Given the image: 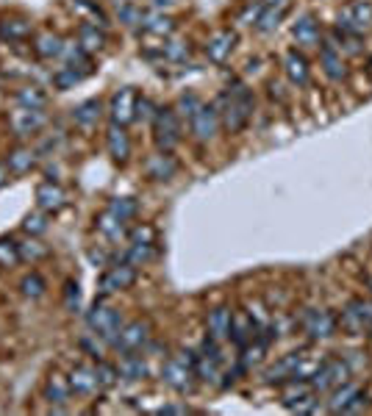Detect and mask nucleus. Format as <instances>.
I'll return each instance as SVG.
<instances>
[{
    "mask_svg": "<svg viewBox=\"0 0 372 416\" xmlns=\"http://www.w3.org/2000/svg\"><path fill=\"white\" fill-rule=\"evenodd\" d=\"M253 105H255L253 92H250L244 83H233V86H230L228 92H222L219 100H217L219 122H222L230 133H239V130L247 125V119H250V114H253Z\"/></svg>",
    "mask_w": 372,
    "mask_h": 416,
    "instance_id": "1",
    "label": "nucleus"
},
{
    "mask_svg": "<svg viewBox=\"0 0 372 416\" xmlns=\"http://www.w3.org/2000/svg\"><path fill=\"white\" fill-rule=\"evenodd\" d=\"M122 313L117 311V308H111V305H105V297H97L94 300V305L89 308V313H86V327L89 330H94L103 341H105V347H114V341H117V336H119V327H122Z\"/></svg>",
    "mask_w": 372,
    "mask_h": 416,
    "instance_id": "2",
    "label": "nucleus"
},
{
    "mask_svg": "<svg viewBox=\"0 0 372 416\" xmlns=\"http://www.w3.org/2000/svg\"><path fill=\"white\" fill-rule=\"evenodd\" d=\"M161 380H164L172 391H178V394L192 391V385H194V380H197V374H194V352H192V349H183V352L172 355V358H167V363H164V369H161Z\"/></svg>",
    "mask_w": 372,
    "mask_h": 416,
    "instance_id": "3",
    "label": "nucleus"
},
{
    "mask_svg": "<svg viewBox=\"0 0 372 416\" xmlns=\"http://www.w3.org/2000/svg\"><path fill=\"white\" fill-rule=\"evenodd\" d=\"M153 133H155V147L169 153L180 141V116L175 108H158L153 119Z\"/></svg>",
    "mask_w": 372,
    "mask_h": 416,
    "instance_id": "4",
    "label": "nucleus"
},
{
    "mask_svg": "<svg viewBox=\"0 0 372 416\" xmlns=\"http://www.w3.org/2000/svg\"><path fill=\"white\" fill-rule=\"evenodd\" d=\"M153 252H155V230H153L150 225H142V227H136V230L130 233L122 258L139 269V266H144V263L153 258Z\"/></svg>",
    "mask_w": 372,
    "mask_h": 416,
    "instance_id": "5",
    "label": "nucleus"
},
{
    "mask_svg": "<svg viewBox=\"0 0 372 416\" xmlns=\"http://www.w3.org/2000/svg\"><path fill=\"white\" fill-rule=\"evenodd\" d=\"M147 344H150V322L130 319V322H122L119 336H117L111 349H117L119 355L122 352H142V349H147Z\"/></svg>",
    "mask_w": 372,
    "mask_h": 416,
    "instance_id": "6",
    "label": "nucleus"
},
{
    "mask_svg": "<svg viewBox=\"0 0 372 416\" xmlns=\"http://www.w3.org/2000/svg\"><path fill=\"white\" fill-rule=\"evenodd\" d=\"M133 283H136V266L122 258L119 263H111V266L103 272V277H100V283H97V286H100V288H97V297H108V294L125 291V288H130Z\"/></svg>",
    "mask_w": 372,
    "mask_h": 416,
    "instance_id": "7",
    "label": "nucleus"
},
{
    "mask_svg": "<svg viewBox=\"0 0 372 416\" xmlns=\"http://www.w3.org/2000/svg\"><path fill=\"white\" fill-rule=\"evenodd\" d=\"M347 374H350V369H347V363H344L341 358H328V361L319 363V369L311 374L308 383H311L314 391H330V388H336L339 383H344Z\"/></svg>",
    "mask_w": 372,
    "mask_h": 416,
    "instance_id": "8",
    "label": "nucleus"
},
{
    "mask_svg": "<svg viewBox=\"0 0 372 416\" xmlns=\"http://www.w3.org/2000/svg\"><path fill=\"white\" fill-rule=\"evenodd\" d=\"M300 324H303V330L308 333L311 341H322V338H330L336 333V316L325 308H308L300 316Z\"/></svg>",
    "mask_w": 372,
    "mask_h": 416,
    "instance_id": "9",
    "label": "nucleus"
},
{
    "mask_svg": "<svg viewBox=\"0 0 372 416\" xmlns=\"http://www.w3.org/2000/svg\"><path fill=\"white\" fill-rule=\"evenodd\" d=\"M136 92L130 89V86H122V89H117L114 94H111V100H108V116H111V122L114 125H128V122H133L136 119Z\"/></svg>",
    "mask_w": 372,
    "mask_h": 416,
    "instance_id": "10",
    "label": "nucleus"
},
{
    "mask_svg": "<svg viewBox=\"0 0 372 416\" xmlns=\"http://www.w3.org/2000/svg\"><path fill=\"white\" fill-rule=\"evenodd\" d=\"M341 324L347 333L361 336L366 330H372V302L364 300H350L347 308L341 311Z\"/></svg>",
    "mask_w": 372,
    "mask_h": 416,
    "instance_id": "11",
    "label": "nucleus"
},
{
    "mask_svg": "<svg viewBox=\"0 0 372 416\" xmlns=\"http://www.w3.org/2000/svg\"><path fill=\"white\" fill-rule=\"evenodd\" d=\"M189 128H192V136L197 141H211L217 136V128H219V114H217V105H200L192 119H189Z\"/></svg>",
    "mask_w": 372,
    "mask_h": 416,
    "instance_id": "12",
    "label": "nucleus"
},
{
    "mask_svg": "<svg viewBox=\"0 0 372 416\" xmlns=\"http://www.w3.org/2000/svg\"><path fill=\"white\" fill-rule=\"evenodd\" d=\"M72 394H75V391H72L67 374H61V372H50V374H47V380H44V385H42L44 402H50V405L58 410V408H64V405L69 402Z\"/></svg>",
    "mask_w": 372,
    "mask_h": 416,
    "instance_id": "13",
    "label": "nucleus"
},
{
    "mask_svg": "<svg viewBox=\"0 0 372 416\" xmlns=\"http://www.w3.org/2000/svg\"><path fill=\"white\" fill-rule=\"evenodd\" d=\"M369 22H372V6L369 3H353V6L341 8V14H339V28L344 33H353V36L361 33Z\"/></svg>",
    "mask_w": 372,
    "mask_h": 416,
    "instance_id": "14",
    "label": "nucleus"
},
{
    "mask_svg": "<svg viewBox=\"0 0 372 416\" xmlns=\"http://www.w3.org/2000/svg\"><path fill=\"white\" fill-rule=\"evenodd\" d=\"M36 205L44 214H58L67 205V191L56 180H44L36 186Z\"/></svg>",
    "mask_w": 372,
    "mask_h": 416,
    "instance_id": "15",
    "label": "nucleus"
},
{
    "mask_svg": "<svg viewBox=\"0 0 372 416\" xmlns=\"http://www.w3.org/2000/svg\"><path fill=\"white\" fill-rule=\"evenodd\" d=\"M69 385L75 394H83V397H92L100 391V380H97V369L89 366V363H78L69 369Z\"/></svg>",
    "mask_w": 372,
    "mask_h": 416,
    "instance_id": "16",
    "label": "nucleus"
},
{
    "mask_svg": "<svg viewBox=\"0 0 372 416\" xmlns=\"http://www.w3.org/2000/svg\"><path fill=\"white\" fill-rule=\"evenodd\" d=\"M47 122V116L42 114V108H17L11 114V128L17 136H31L36 130H42Z\"/></svg>",
    "mask_w": 372,
    "mask_h": 416,
    "instance_id": "17",
    "label": "nucleus"
},
{
    "mask_svg": "<svg viewBox=\"0 0 372 416\" xmlns=\"http://www.w3.org/2000/svg\"><path fill=\"white\" fill-rule=\"evenodd\" d=\"M230 322H233V313H230V308H225V305L211 308V311L205 313V327H208V336H211L214 341L230 338Z\"/></svg>",
    "mask_w": 372,
    "mask_h": 416,
    "instance_id": "18",
    "label": "nucleus"
},
{
    "mask_svg": "<svg viewBox=\"0 0 372 416\" xmlns=\"http://www.w3.org/2000/svg\"><path fill=\"white\" fill-rule=\"evenodd\" d=\"M233 44H236V33L233 31H217L208 42H205V55H208V61H214V64H222L228 55H230V50H233Z\"/></svg>",
    "mask_w": 372,
    "mask_h": 416,
    "instance_id": "19",
    "label": "nucleus"
},
{
    "mask_svg": "<svg viewBox=\"0 0 372 416\" xmlns=\"http://www.w3.org/2000/svg\"><path fill=\"white\" fill-rule=\"evenodd\" d=\"M105 147H108V155L114 158V161H128V155H130V139H128V133H125V128L122 125H108V130H105Z\"/></svg>",
    "mask_w": 372,
    "mask_h": 416,
    "instance_id": "20",
    "label": "nucleus"
},
{
    "mask_svg": "<svg viewBox=\"0 0 372 416\" xmlns=\"http://www.w3.org/2000/svg\"><path fill=\"white\" fill-rule=\"evenodd\" d=\"M255 333H258V324L253 322V316H247V313H233V322H230V341H233L239 349H244V347L255 338Z\"/></svg>",
    "mask_w": 372,
    "mask_h": 416,
    "instance_id": "21",
    "label": "nucleus"
},
{
    "mask_svg": "<svg viewBox=\"0 0 372 416\" xmlns=\"http://www.w3.org/2000/svg\"><path fill=\"white\" fill-rule=\"evenodd\" d=\"M117 372H119L122 380L136 383V380H144V377H147V363H144V358H142L139 352H122V355H119V363H117Z\"/></svg>",
    "mask_w": 372,
    "mask_h": 416,
    "instance_id": "22",
    "label": "nucleus"
},
{
    "mask_svg": "<svg viewBox=\"0 0 372 416\" xmlns=\"http://www.w3.org/2000/svg\"><path fill=\"white\" fill-rule=\"evenodd\" d=\"M36 161H39V153H36V150H31V147H17V150L8 153L6 166H8L11 175H25V172H31V169L36 166Z\"/></svg>",
    "mask_w": 372,
    "mask_h": 416,
    "instance_id": "23",
    "label": "nucleus"
},
{
    "mask_svg": "<svg viewBox=\"0 0 372 416\" xmlns=\"http://www.w3.org/2000/svg\"><path fill=\"white\" fill-rule=\"evenodd\" d=\"M319 61H322V69H325L328 78H333V80H341V78H344V61H341V50H339L336 44L325 42V44H322V53H319Z\"/></svg>",
    "mask_w": 372,
    "mask_h": 416,
    "instance_id": "24",
    "label": "nucleus"
},
{
    "mask_svg": "<svg viewBox=\"0 0 372 416\" xmlns=\"http://www.w3.org/2000/svg\"><path fill=\"white\" fill-rule=\"evenodd\" d=\"M219 363H222V361H217V358L205 355V352H194V374H197V380H203V383H208V385H217L219 377H222Z\"/></svg>",
    "mask_w": 372,
    "mask_h": 416,
    "instance_id": "25",
    "label": "nucleus"
},
{
    "mask_svg": "<svg viewBox=\"0 0 372 416\" xmlns=\"http://www.w3.org/2000/svg\"><path fill=\"white\" fill-rule=\"evenodd\" d=\"M300 355L303 352H289L286 358H280L272 369H267V380L269 383H283V380H294V372H297V363H300Z\"/></svg>",
    "mask_w": 372,
    "mask_h": 416,
    "instance_id": "26",
    "label": "nucleus"
},
{
    "mask_svg": "<svg viewBox=\"0 0 372 416\" xmlns=\"http://www.w3.org/2000/svg\"><path fill=\"white\" fill-rule=\"evenodd\" d=\"M283 69H286V75H289V80H291L294 86H303V83L308 80V61H305L303 53H297V50H289V53H286Z\"/></svg>",
    "mask_w": 372,
    "mask_h": 416,
    "instance_id": "27",
    "label": "nucleus"
},
{
    "mask_svg": "<svg viewBox=\"0 0 372 416\" xmlns=\"http://www.w3.org/2000/svg\"><path fill=\"white\" fill-rule=\"evenodd\" d=\"M175 172H178V164H175V158H172L169 153H164V150L147 161V175H150L153 180H169Z\"/></svg>",
    "mask_w": 372,
    "mask_h": 416,
    "instance_id": "28",
    "label": "nucleus"
},
{
    "mask_svg": "<svg viewBox=\"0 0 372 416\" xmlns=\"http://www.w3.org/2000/svg\"><path fill=\"white\" fill-rule=\"evenodd\" d=\"M291 33H294V39H297L300 47H314V44L319 42V25H316L314 17H300V19L294 22Z\"/></svg>",
    "mask_w": 372,
    "mask_h": 416,
    "instance_id": "29",
    "label": "nucleus"
},
{
    "mask_svg": "<svg viewBox=\"0 0 372 416\" xmlns=\"http://www.w3.org/2000/svg\"><path fill=\"white\" fill-rule=\"evenodd\" d=\"M100 114H103L100 100H83L81 105H75V108H72V119H75V125H81V128H92V125H97Z\"/></svg>",
    "mask_w": 372,
    "mask_h": 416,
    "instance_id": "30",
    "label": "nucleus"
},
{
    "mask_svg": "<svg viewBox=\"0 0 372 416\" xmlns=\"http://www.w3.org/2000/svg\"><path fill=\"white\" fill-rule=\"evenodd\" d=\"M142 31L144 33H155V36H169L175 31V19L164 17V14H142Z\"/></svg>",
    "mask_w": 372,
    "mask_h": 416,
    "instance_id": "31",
    "label": "nucleus"
},
{
    "mask_svg": "<svg viewBox=\"0 0 372 416\" xmlns=\"http://www.w3.org/2000/svg\"><path fill=\"white\" fill-rule=\"evenodd\" d=\"M83 75H89V72H86V69H81V67H72V64L58 67V69L53 72V86H56L58 92H67V89H72L75 83H81V80H83Z\"/></svg>",
    "mask_w": 372,
    "mask_h": 416,
    "instance_id": "32",
    "label": "nucleus"
},
{
    "mask_svg": "<svg viewBox=\"0 0 372 416\" xmlns=\"http://www.w3.org/2000/svg\"><path fill=\"white\" fill-rule=\"evenodd\" d=\"M78 44H81L86 53H97V50L105 44V36H103V31H97V25L83 22V25L78 28Z\"/></svg>",
    "mask_w": 372,
    "mask_h": 416,
    "instance_id": "33",
    "label": "nucleus"
},
{
    "mask_svg": "<svg viewBox=\"0 0 372 416\" xmlns=\"http://www.w3.org/2000/svg\"><path fill=\"white\" fill-rule=\"evenodd\" d=\"M33 50H36V55H42V58H56V55H61V53H64V42H61V36H56V33L44 31V33H39V36H36Z\"/></svg>",
    "mask_w": 372,
    "mask_h": 416,
    "instance_id": "34",
    "label": "nucleus"
},
{
    "mask_svg": "<svg viewBox=\"0 0 372 416\" xmlns=\"http://www.w3.org/2000/svg\"><path fill=\"white\" fill-rule=\"evenodd\" d=\"M125 225H128V222L117 219V216L108 214V211H103V214L97 216V230H100L108 241H119V239L125 236Z\"/></svg>",
    "mask_w": 372,
    "mask_h": 416,
    "instance_id": "35",
    "label": "nucleus"
},
{
    "mask_svg": "<svg viewBox=\"0 0 372 416\" xmlns=\"http://www.w3.org/2000/svg\"><path fill=\"white\" fill-rule=\"evenodd\" d=\"M14 100H17L19 108H44L47 105V94L39 86H22V89H17Z\"/></svg>",
    "mask_w": 372,
    "mask_h": 416,
    "instance_id": "36",
    "label": "nucleus"
},
{
    "mask_svg": "<svg viewBox=\"0 0 372 416\" xmlns=\"http://www.w3.org/2000/svg\"><path fill=\"white\" fill-rule=\"evenodd\" d=\"M105 211L114 214V216L122 219V222H130V219L136 216V211H139V202H136L133 197H114V200H108Z\"/></svg>",
    "mask_w": 372,
    "mask_h": 416,
    "instance_id": "37",
    "label": "nucleus"
},
{
    "mask_svg": "<svg viewBox=\"0 0 372 416\" xmlns=\"http://www.w3.org/2000/svg\"><path fill=\"white\" fill-rule=\"evenodd\" d=\"M78 347H81V352L89 355L92 361H103V358H105V341H103L94 330L83 333V336L78 338Z\"/></svg>",
    "mask_w": 372,
    "mask_h": 416,
    "instance_id": "38",
    "label": "nucleus"
},
{
    "mask_svg": "<svg viewBox=\"0 0 372 416\" xmlns=\"http://www.w3.org/2000/svg\"><path fill=\"white\" fill-rule=\"evenodd\" d=\"M358 394V385L355 383H339L336 388H333V394H330V402H328V410H333V413H341V408L353 399Z\"/></svg>",
    "mask_w": 372,
    "mask_h": 416,
    "instance_id": "39",
    "label": "nucleus"
},
{
    "mask_svg": "<svg viewBox=\"0 0 372 416\" xmlns=\"http://www.w3.org/2000/svg\"><path fill=\"white\" fill-rule=\"evenodd\" d=\"M28 36H31V22H25V19H6V22H0V39L22 42Z\"/></svg>",
    "mask_w": 372,
    "mask_h": 416,
    "instance_id": "40",
    "label": "nucleus"
},
{
    "mask_svg": "<svg viewBox=\"0 0 372 416\" xmlns=\"http://www.w3.org/2000/svg\"><path fill=\"white\" fill-rule=\"evenodd\" d=\"M17 250H19V261H39L47 255V247L39 241V236H28L17 241Z\"/></svg>",
    "mask_w": 372,
    "mask_h": 416,
    "instance_id": "41",
    "label": "nucleus"
},
{
    "mask_svg": "<svg viewBox=\"0 0 372 416\" xmlns=\"http://www.w3.org/2000/svg\"><path fill=\"white\" fill-rule=\"evenodd\" d=\"M44 288H47V283H44V277H42L39 272H28V275L19 280V291H22V297L36 300V297H42V294H44Z\"/></svg>",
    "mask_w": 372,
    "mask_h": 416,
    "instance_id": "42",
    "label": "nucleus"
},
{
    "mask_svg": "<svg viewBox=\"0 0 372 416\" xmlns=\"http://www.w3.org/2000/svg\"><path fill=\"white\" fill-rule=\"evenodd\" d=\"M47 216H50V214H44V211H33V214H28V216L22 219V230H25V236H42V233H47V227H50Z\"/></svg>",
    "mask_w": 372,
    "mask_h": 416,
    "instance_id": "43",
    "label": "nucleus"
},
{
    "mask_svg": "<svg viewBox=\"0 0 372 416\" xmlns=\"http://www.w3.org/2000/svg\"><path fill=\"white\" fill-rule=\"evenodd\" d=\"M19 263V250L17 241L11 239H0V269H11Z\"/></svg>",
    "mask_w": 372,
    "mask_h": 416,
    "instance_id": "44",
    "label": "nucleus"
},
{
    "mask_svg": "<svg viewBox=\"0 0 372 416\" xmlns=\"http://www.w3.org/2000/svg\"><path fill=\"white\" fill-rule=\"evenodd\" d=\"M280 17H283V11H280V8H269V6H264V8H261V14H258V19H255V28H258L261 33H267V31L278 28Z\"/></svg>",
    "mask_w": 372,
    "mask_h": 416,
    "instance_id": "45",
    "label": "nucleus"
},
{
    "mask_svg": "<svg viewBox=\"0 0 372 416\" xmlns=\"http://www.w3.org/2000/svg\"><path fill=\"white\" fill-rule=\"evenodd\" d=\"M94 369H97V380H100V388H111V385L117 383V377H119L117 366H114V363H108L105 358H103V361H94Z\"/></svg>",
    "mask_w": 372,
    "mask_h": 416,
    "instance_id": "46",
    "label": "nucleus"
},
{
    "mask_svg": "<svg viewBox=\"0 0 372 416\" xmlns=\"http://www.w3.org/2000/svg\"><path fill=\"white\" fill-rule=\"evenodd\" d=\"M200 105H203V100H200L194 92H186V94H180V97H178V108H175V111H178V116L192 119V114H194Z\"/></svg>",
    "mask_w": 372,
    "mask_h": 416,
    "instance_id": "47",
    "label": "nucleus"
},
{
    "mask_svg": "<svg viewBox=\"0 0 372 416\" xmlns=\"http://www.w3.org/2000/svg\"><path fill=\"white\" fill-rule=\"evenodd\" d=\"M64 308H67L69 313H78V311H81V288H78L75 280H67V283H64Z\"/></svg>",
    "mask_w": 372,
    "mask_h": 416,
    "instance_id": "48",
    "label": "nucleus"
},
{
    "mask_svg": "<svg viewBox=\"0 0 372 416\" xmlns=\"http://www.w3.org/2000/svg\"><path fill=\"white\" fill-rule=\"evenodd\" d=\"M155 103L150 100V97H139L136 100V119H142V122H153L155 119Z\"/></svg>",
    "mask_w": 372,
    "mask_h": 416,
    "instance_id": "49",
    "label": "nucleus"
},
{
    "mask_svg": "<svg viewBox=\"0 0 372 416\" xmlns=\"http://www.w3.org/2000/svg\"><path fill=\"white\" fill-rule=\"evenodd\" d=\"M164 55L169 61H183L189 55V44H183V42H167L164 44Z\"/></svg>",
    "mask_w": 372,
    "mask_h": 416,
    "instance_id": "50",
    "label": "nucleus"
},
{
    "mask_svg": "<svg viewBox=\"0 0 372 416\" xmlns=\"http://www.w3.org/2000/svg\"><path fill=\"white\" fill-rule=\"evenodd\" d=\"M119 19L125 25H136V22H142V11L136 6H130V3H122L119 6Z\"/></svg>",
    "mask_w": 372,
    "mask_h": 416,
    "instance_id": "51",
    "label": "nucleus"
},
{
    "mask_svg": "<svg viewBox=\"0 0 372 416\" xmlns=\"http://www.w3.org/2000/svg\"><path fill=\"white\" fill-rule=\"evenodd\" d=\"M366 408V394H361V388H358V394L341 408V413H358V410H364Z\"/></svg>",
    "mask_w": 372,
    "mask_h": 416,
    "instance_id": "52",
    "label": "nucleus"
},
{
    "mask_svg": "<svg viewBox=\"0 0 372 416\" xmlns=\"http://www.w3.org/2000/svg\"><path fill=\"white\" fill-rule=\"evenodd\" d=\"M89 261H92L94 266H108V258H105V252H103V250H94V247L89 250Z\"/></svg>",
    "mask_w": 372,
    "mask_h": 416,
    "instance_id": "53",
    "label": "nucleus"
},
{
    "mask_svg": "<svg viewBox=\"0 0 372 416\" xmlns=\"http://www.w3.org/2000/svg\"><path fill=\"white\" fill-rule=\"evenodd\" d=\"M158 413H189V408L186 405H164V408H158Z\"/></svg>",
    "mask_w": 372,
    "mask_h": 416,
    "instance_id": "54",
    "label": "nucleus"
},
{
    "mask_svg": "<svg viewBox=\"0 0 372 416\" xmlns=\"http://www.w3.org/2000/svg\"><path fill=\"white\" fill-rule=\"evenodd\" d=\"M264 6H269V8H280V11H283V8L289 6V0H264Z\"/></svg>",
    "mask_w": 372,
    "mask_h": 416,
    "instance_id": "55",
    "label": "nucleus"
},
{
    "mask_svg": "<svg viewBox=\"0 0 372 416\" xmlns=\"http://www.w3.org/2000/svg\"><path fill=\"white\" fill-rule=\"evenodd\" d=\"M6 177H8V166H6V164H0V186L6 183Z\"/></svg>",
    "mask_w": 372,
    "mask_h": 416,
    "instance_id": "56",
    "label": "nucleus"
},
{
    "mask_svg": "<svg viewBox=\"0 0 372 416\" xmlns=\"http://www.w3.org/2000/svg\"><path fill=\"white\" fill-rule=\"evenodd\" d=\"M172 3H178V0H155V6H172Z\"/></svg>",
    "mask_w": 372,
    "mask_h": 416,
    "instance_id": "57",
    "label": "nucleus"
},
{
    "mask_svg": "<svg viewBox=\"0 0 372 416\" xmlns=\"http://www.w3.org/2000/svg\"><path fill=\"white\" fill-rule=\"evenodd\" d=\"M369 286H372V277H369Z\"/></svg>",
    "mask_w": 372,
    "mask_h": 416,
    "instance_id": "58",
    "label": "nucleus"
}]
</instances>
